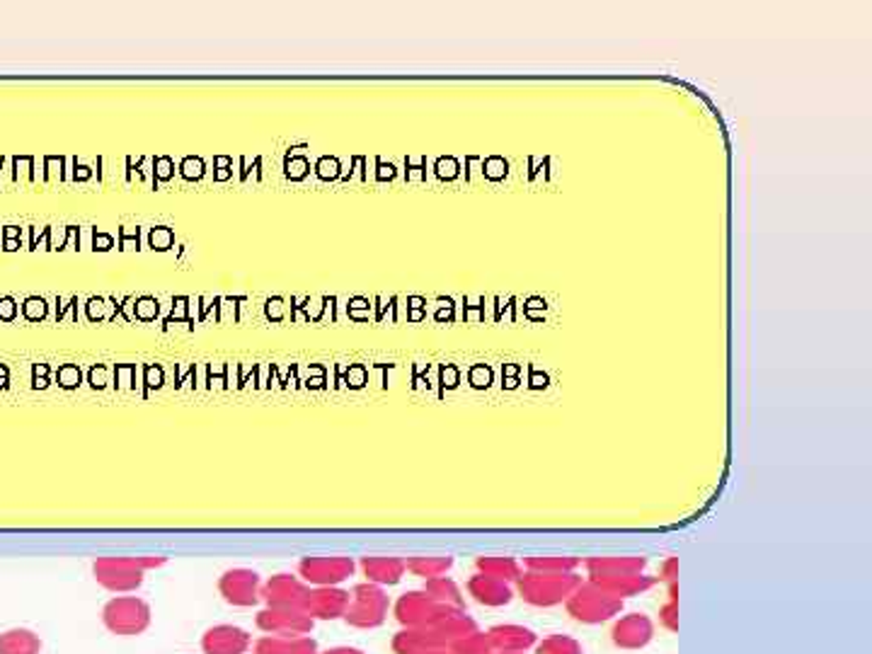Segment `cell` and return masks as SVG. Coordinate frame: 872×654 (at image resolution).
Returning <instances> with one entry per match:
<instances>
[{
  "mask_svg": "<svg viewBox=\"0 0 872 654\" xmlns=\"http://www.w3.org/2000/svg\"><path fill=\"white\" fill-rule=\"evenodd\" d=\"M579 584H582V577L577 572H536V569H526L516 579V594L528 606L553 609V606L565 604Z\"/></svg>",
  "mask_w": 872,
  "mask_h": 654,
  "instance_id": "obj_1",
  "label": "cell"
},
{
  "mask_svg": "<svg viewBox=\"0 0 872 654\" xmlns=\"http://www.w3.org/2000/svg\"><path fill=\"white\" fill-rule=\"evenodd\" d=\"M565 609L577 623L601 626V623L618 619L620 611H623V599L613 597L606 589H601L598 584L586 579L572 591V597L565 601Z\"/></svg>",
  "mask_w": 872,
  "mask_h": 654,
  "instance_id": "obj_2",
  "label": "cell"
},
{
  "mask_svg": "<svg viewBox=\"0 0 872 654\" xmlns=\"http://www.w3.org/2000/svg\"><path fill=\"white\" fill-rule=\"evenodd\" d=\"M611 640L618 649H645L655 640V620L647 613H626L611 628Z\"/></svg>",
  "mask_w": 872,
  "mask_h": 654,
  "instance_id": "obj_3",
  "label": "cell"
},
{
  "mask_svg": "<svg viewBox=\"0 0 872 654\" xmlns=\"http://www.w3.org/2000/svg\"><path fill=\"white\" fill-rule=\"evenodd\" d=\"M589 579L623 601L630 597H640L659 582L657 577H649L645 572H594L589 575Z\"/></svg>",
  "mask_w": 872,
  "mask_h": 654,
  "instance_id": "obj_4",
  "label": "cell"
},
{
  "mask_svg": "<svg viewBox=\"0 0 872 654\" xmlns=\"http://www.w3.org/2000/svg\"><path fill=\"white\" fill-rule=\"evenodd\" d=\"M487 638H490L492 652H528L538 642V635L531 628L516 626V623L490 628Z\"/></svg>",
  "mask_w": 872,
  "mask_h": 654,
  "instance_id": "obj_5",
  "label": "cell"
},
{
  "mask_svg": "<svg viewBox=\"0 0 872 654\" xmlns=\"http://www.w3.org/2000/svg\"><path fill=\"white\" fill-rule=\"evenodd\" d=\"M468 591L477 604L490 606V609H499V606L512 604V599H514L512 584L502 582V579H497V577L483 575V572H477V575L470 579Z\"/></svg>",
  "mask_w": 872,
  "mask_h": 654,
  "instance_id": "obj_6",
  "label": "cell"
},
{
  "mask_svg": "<svg viewBox=\"0 0 872 654\" xmlns=\"http://www.w3.org/2000/svg\"><path fill=\"white\" fill-rule=\"evenodd\" d=\"M354 594H356V604L349 611V620L354 626H378L383 620V613H386L383 591L376 587H359Z\"/></svg>",
  "mask_w": 872,
  "mask_h": 654,
  "instance_id": "obj_7",
  "label": "cell"
},
{
  "mask_svg": "<svg viewBox=\"0 0 872 654\" xmlns=\"http://www.w3.org/2000/svg\"><path fill=\"white\" fill-rule=\"evenodd\" d=\"M303 572L316 582H342L352 575L354 565L346 558H317L303 562Z\"/></svg>",
  "mask_w": 872,
  "mask_h": 654,
  "instance_id": "obj_8",
  "label": "cell"
},
{
  "mask_svg": "<svg viewBox=\"0 0 872 654\" xmlns=\"http://www.w3.org/2000/svg\"><path fill=\"white\" fill-rule=\"evenodd\" d=\"M589 575L594 572H645L647 560L637 555H604V558H589L584 562Z\"/></svg>",
  "mask_w": 872,
  "mask_h": 654,
  "instance_id": "obj_9",
  "label": "cell"
},
{
  "mask_svg": "<svg viewBox=\"0 0 872 654\" xmlns=\"http://www.w3.org/2000/svg\"><path fill=\"white\" fill-rule=\"evenodd\" d=\"M364 572L374 582L396 584L403 577L405 562L397 558H364Z\"/></svg>",
  "mask_w": 872,
  "mask_h": 654,
  "instance_id": "obj_10",
  "label": "cell"
},
{
  "mask_svg": "<svg viewBox=\"0 0 872 654\" xmlns=\"http://www.w3.org/2000/svg\"><path fill=\"white\" fill-rule=\"evenodd\" d=\"M477 569L483 575L497 577L502 582H516L521 577V565L514 558H477Z\"/></svg>",
  "mask_w": 872,
  "mask_h": 654,
  "instance_id": "obj_11",
  "label": "cell"
},
{
  "mask_svg": "<svg viewBox=\"0 0 872 654\" xmlns=\"http://www.w3.org/2000/svg\"><path fill=\"white\" fill-rule=\"evenodd\" d=\"M524 568L536 569V572H575L579 568V558H567V555H538V558H526Z\"/></svg>",
  "mask_w": 872,
  "mask_h": 654,
  "instance_id": "obj_12",
  "label": "cell"
},
{
  "mask_svg": "<svg viewBox=\"0 0 872 654\" xmlns=\"http://www.w3.org/2000/svg\"><path fill=\"white\" fill-rule=\"evenodd\" d=\"M536 654H584L582 642L570 638V635H548L543 640L536 642Z\"/></svg>",
  "mask_w": 872,
  "mask_h": 654,
  "instance_id": "obj_13",
  "label": "cell"
},
{
  "mask_svg": "<svg viewBox=\"0 0 872 654\" xmlns=\"http://www.w3.org/2000/svg\"><path fill=\"white\" fill-rule=\"evenodd\" d=\"M454 654H492V645L487 633H470L461 640L454 642V648H451Z\"/></svg>",
  "mask_w": 872,
  "mask_h": 654,
  "instance_id": "obj_14",
  "label": "cell"
},
{
  "mask_svg": "<svg viewBox=\"0 0 872 654\" xmlns=\"http://www.w3.org/2000/svg\"><path fill=\"white\" fill-rule=\"evenodd\" d=\"M451 558H415L407 562V568L419 577H436L451 568Z\"/></svg>",
  "mask_w": 872,
  "mask_h": 654,
  "instance_id": "obj_15",
  "label": "cell"
},
{
  "mask_svg": "<svg viewBox=\"0 0 872 654\" xmlns=\"http://www.w3.org/2000/svg\"><path fill=\"white\" fill-rule=\"evenodd\" d=\"M429 594H432L434 601L454 604L458 606V609H463L461 591H458V587H456L454 582H448V579H432V582H429Z\"/></svg>",
  "mask_w": 872,
  "mask_h": 654,
  "instance_id": "obj_16",
  "label": "cell"
},
{
  "mask_svg": "<svg viewBox=\"0 0 872 654\" xmlns=\"http://www.w3.org/2000/svg\"><path fill=\"white\" fill-rule=\"evenodd\" d=\"M659 623H662L667 630H671V633H677V630H678V604H677V601H669V604L659 609Z\"/></svg>",
  "mask_w": 872,
  "mask_h": 654,
  "instance_id": "obj_17",
  "label": "cell"
},
{
  "mask_svg": "<svg viewBox=\"0 0 872 654\" xmlns=\"http://www.w3.org/2000/svg\"><path fill=\"white\" fill-rule=\"evenodd\" d=\"M677 577H678V560L677 558H669V560L662 565V577H659V579L674 584L677 582Z\"/></svg>",
  "mask_w": 872,
  "mask_h": 654,
  "instance_id": "obj_18",
  "label": "cell"
},
{
  "mask_svg": "<svg viewBox=\"0 0 872 654\" xmlns=\"http://www.w3.org/2000/svg\"><path fill=\"white\" fill-rule=\"evenodd\" d=\"M492 654H526V652H492Z\"/></svg>",
  "mask_w": 872,
  "mask_h": 654,
  "instance_id": "obj_19",
  "label": "cell"
},
{
  "mask_svg": "<svg viewBox=\"0 0 872 654\" xmlns=\"http://www.w3.org/2000/svg\"><path fill=\"white\" fill-rule=\"evenodd\" d=\"M425 654H454V652H425Z\"/></svg>",
  "mask_w": 872,
  "mask_h": 654,
  "instance_id": "obj_20",
  "label": "cell"
}]
</instances>
